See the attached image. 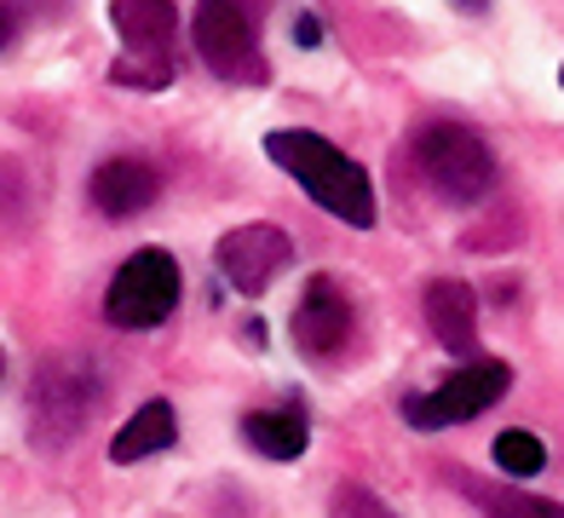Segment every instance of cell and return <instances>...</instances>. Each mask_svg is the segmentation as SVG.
Returning <instances> with one entry per match:
<instances>
[{"label": "cell", "mask_w": 564, "mask_h": 518, "mask_svg": "<svg viewBox=\"0 0 564 518\" xmlns=\"http://www.w3.org/2000/svg\"><path fill=\"white\" fill-rule=\"evenodd\" d=\"M265 155L323 207V214H335V219L351 225V230H369V225H375L369 168L357 162V155H346L335 139L305 133V127H276V133H265Z\"/></svg>", "instance_id": "obj_1"}, {"label": "cell", "mask_w": 564, "mask_h": 518, "mask_svg": "<svg viewBox=\"0 0 564 518\" xmlns=\"http://www.w3.org/2000/svg\"><path fill=\"white\" fill-rule=\"evenodd\" d=\"M415 173L426 179V191L444 196L449 207H473L496 185V155H490V144H484L473 127L426 121L415 133Z\"/></svg>", "instance_id": "obj_2"}, {"label": "cell", "mask_w": 564, "mask_h": 518, "mask_svg": "<svg viewBox=\"0 0 564 518\" xmlns=\"http://www.w3.org/2000/svg\"><path fill=\"white\" fill-rule=\"evenodd\" d=\"M110 23L121 35V58L110 69V82L162 93L173 82V35H178L173 0H110Z\"/></svg>", "instance_id": "obj_3"}, {"label": "cell", "mask_w": 564, "mask_h": 518, "mask_svg": "<svg viewBox=\"0 0 564 518\" xmlns=\"http://www.w3.org/2000/svg\"><path fill=\"white\" fill-rule=\"evenodd\" d=\"M507 386H512V369L501 357H467L444 386H432V392H409L403 398V421L415 432L460 427V421H473V414L496 409L507 398Z\"/></svg>", "instance_id": "obj_4"}, {"label": "cell", "mask_w": 564, "mask_h": 518, "mask_svg": "<svg viewBox=\"0 0 564 518\" xmlns=\"http://www.w3.org/2000/svg\"><path fill=\"white\" fill-rule=\"evenodd\" d=\"M191 41H196V58L208 64L219 82H248V87L265 82L260 30H253V18L237 7V0H196Z\"/></svg>", "instance_id": "obj_5"}, {"label": "cell", "mask_w": 564, "mask_h": 518, "mask_svg": "<svg viewBox=\"0 0 564 518\" xmlns=\"http://www.w3.org/2000/svg\"><path fill=\"white\" fill-rule=\"evenodd\" d=\"M173 305H178V266H173V253L144 248V253H133L116 271L110 294H105V317L116 328H156V323L173 317Z\"/></svg>", "instance_id": "obj_6"}, {"label": "cell", "mask_w": 564, "mask_h": 518, "mask_svg": "<svg viewBox=\"0 0 564 518\" xmlns=\"http://www.w3.org/2000/svg\"><path fill=\"white\" fill-rule=\"evenodd\" d=\"M214 259H219V277L242 300H260L282 277V266L294 259V242H289V230H276V225H242V230H225Z\"/></svg>", "instance_id": "obj_7"}, {"label": "cell", "mask_w": 564, "mask_h": 518, "mask_svg": "<svg viewBox=\"0 0 564 518\" xmlns=\"http://www.w3.org/2000/svg\"><path fill=\"white\" fill-rule=\"evenodd\" d=\"M289 328H294V346L312 363H335L351 346V328H357L346 289L335 277H312V282H305V294H300V305H294Z\"/></svg>", "instance_id": "obj_8"}, {"label": "cell", "mask_w": 564, "mask_h": 518, "mask_svg": "<svg viewBox=\"0 0 564 518\" xmlns=\"http://www.w3.org/2000/svg\"><path fill=\"white\" fill-rule=\"evenodd\" d=\"M93 403H98V380L87 369H75V363L46 369L35 386V438L41 444H64L69 432H82Z\"/></svg>", "instance_id": "obj_9"}, {"label": "cell", "mask_w": 564, "mask_h": 518, "mask_svg": "<svg viewBox=\"0 0 564 518\" xmlns=\"http://www.w3.org/2000/svg\"><path fill=\"white\" fill-rule=\"evenodd\" d=\"M87 191H93V207L105 219H133V214H144V207L162 196V173H156V162L116 155V162L93 168V185Z\"/></svg>", "instance_id": "obj_10"}, {"label": "cell", "mask_w": 564, "mask_h": 518, "mask_svg": "<svg viewBox=\"0 0 564 518\" xmlns=\"http://www.w3.org/2000/svg\"><path fill=\"white\" fill-rule=\"evenodd\" d=\"M426 305V328L438 334V346L455 352V357H478V294L467 289V282H432V289L421 294Z\"/></svg>", "instance_id": "obj_11"}, {"label": "cell", "mask_w": 564, "mask_h": 518, "mask_svg": "<svg viewBox=\"0 0 564 518\" xmlns=\"http://www.w3.org/2000/svg\"><path fill=\"white\" fill-rule=\"evenodd\" d=\"M242 438L265 461H300L305 444H312V427H305V409L282 403V409H253L242 414Z\"/></svg>", "instance_id": "obj_12"}, {"label": "cell", "mask_w": 564, "mask_h": 518, "mask_svg": "<svg viewBox=\"0 0 564 518\" xmlns=\"http://www.w3.org/2000/svg\"><path fill=\"white\" fill-rule=\"evenodd\" d=\"M173 438H178V421H173V403L162 398H150L133 421H127L116 438H110V461L116 466H133V461H150V455H162L173 450Z\"/></svg>", "instance_id": "obj_13"}, {"label": "cell", "mask_w": 564, "mask_h": 518, "mask_svg": "<svg viewBox=\"0 0 564 518\" xmlns=\"http://www.w3.org/2000/svg\"><path fill=\"white\" fill-rule=\"evenodd\" d=\"M496 466H501V473H512V478H535V473L547 466L542 438H535V432H519V427L501 432V438H496Z\"/></svg>", "instance_id": "obj_14"}, {"label": "cell", "mask_w": 564, "mask_h": 518, "mask_svg": "<svg viewBox=\"0 0 564 518\" xmlns=\"http://www.w3.org/2000/svg\"><path fill=\"white\" fill-rule=\"evenodd\" d=\"M484 512L490 518H564L558 501L530 496V489H484Z\"/></svg>", "instance_id": "obj_15"}, {"label": "cell", "mask_w": 564, "mask_h": 518, "mask_svg": "<svg viewBox=\"0 0 564 518\" xmlns=\"http://www.w3.org/2000/svg\"><path fill=\"white\" fill-rule=\"evenodd\" d=\"M340 518H398V512H392L387 501H375L364 484H351V489H346V501H340Z\"/></svg>", "instance_id": "obj_16"}, {"label": "cell", "mask_w": 564, "mask_h": 518, "mask_svg": "<svg viewBox=\"0 0 564 518\" xmlns=\"http://www.w3.org/2000/svg\"><path fill=\"white\" fill-rule=\"evenodd\" d=\"M294 41H300V46H317V41H323V23H317L312 12H305V18L294 23Z\"/></svg>", "instance_id": "obj_17"}, {"label": "cell", "mask_w": 564, "mask_h": 518, "mask_svg": "<svg viewBox=\"0 0 564 518\" xmlns=\"http://www.w3.org/2000/svg\"><path fill=\"white\" fill-rule=\"evenodd\" d=\"M12 30H18V23H12V12H0V46H12Z\"/></svg>", "instance_id": "obj_18"}, {"label": "cell", "mask_w": 564, "mask_h": 518, "mask_svg": "<svg viewBox=\"0 0 564 518\" xmlns=\"http://www.w3.org/2000/svg\"><path fill=\"white\" fill-rule=\"evenodd\" d=\"M455 7H467V12H484V0H455Z\"/></svg>", "instance_id": "obj_19"}, {"label": "cell", "mask_w": 564, "mask_h": 518, "mask_svg": "<svg viewBox=\"0 0 564 518\" xmlns=\"http://www.w3.org/2000/svg\"><path fill=\"white\" fill-rule=\"evenodd\" d=\"M0 375H7V357H0Z\"/></svg>", "instance_id": "obj_20"}, {"label": "cell", "mask_w": 564, "mask_h": 518, "mask_svg": "<svg viewBox=\"0 0 564 518\" xmlns=\"http://www.w3.org/2000/svg\"><path fill=\"white\" fill-rule=\"evenodd\" d=\"M558 82H564V69H558Z\"/></svg>", "instance_id": "obj_21"}]
</instances>
